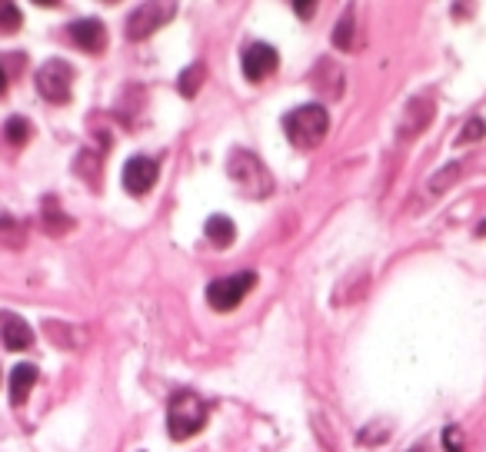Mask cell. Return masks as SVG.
<instances>
[{
    "mask_svg": "<svg viewBox=\"0 0 486 452\" xmlns=\"http://www.w3.org/2000/svg\"><path fill=\"white\" fill-rule=\"evenodd\" d=\"M226 176L234 180V186L247 200H267L273 193L270 170L263 166V160L253 150H243V147L230 150V157H226Z\"/></svg>",
    "mask_w": 486,
    "mask_h": 452,
    "instance_id": "cell-1",
    "label": "cell"
},
{
    "mask_svg": "<svg viewBox=\"0 0 486 452\" xmlns=\"http://www.w3.org/2000/svg\"><path fill=\"white\" fill-rule=\"evenodd\" d=\"M284 133L297 150H313L330 133V114L320 104H303L284 116Z\"/></svg>",
    "mask_w": 486,
    "mask_h": 452,
    "instance_id": "cell-2",
    "label": "cell"
},
{
    "mask_svg": "<svg viewBox=\"0 0 486 452\" xmlns=\"http://www.w3.org/2000/svg\"><path fill=\"white\" fill-rule=\"evenodd\" d=\"M207 426V403L193 389H177L166 403V430L170 439H190Z\"/></svg>",
    "mask_w": 486,
    "mask_h": 452,
    "instance_id": "cell-3",
    "label": "cell"
},
{
    "mask_svg": "<svg viewBox=\"0 0 486 452\" xmlns=\"http://www.w3.org/2000/svg\"><path fill=\"white\" fill-rule=\"evenodd\" d=\"M71 87H73V67L67 60H47L37 70V90L47 104H71Z\"/></svg>",
    "mask_w": 486,
    "mask_h": 452,
    "instance_id": "cell-4",
    "label": "cell"
},
{
    "mask_svg": "<svg viewBox=\"0 0 486 452\" xmlns=\"http://www.w3.org/2000/svg\"><path fill=\"white\" fill-rule=\"evenodd\" d=\"M253 286H257V273H237V277L214 279V283L207 286V303L214 306L217 313H230Z\"/></svg>",
    "mask_w": 486,
    "mask_h": 452,
    "instance_id": "cell-5",
    "label": "cell"
},
{
    "mask_svg": "<svg viewBox=\"0 0 486 452\" xmlns=\"http://www.w3.org/2000/svg\"><path fill=\"white\" fill-rule=\"evenodd\" d=\"M174 13V4H141L137 11L127 17V40H147L154 37Z\"/></svg>",
    "mask_w": 486,
    "mask_h": 452,
    "instance_id": "cell-6",
    "label": "cell"
},
{
    "mask_svg": "<svg viewBox=\"0 0 486 452\" xmlns=\"http://www.w3.org/2000/svg\"><path fill=\"white\" fill-rule=\"evenodd\" d=\"M67 37L83 54H104V47H107V27L97 17H81V21L67 23Z\"/></svg>",
    "mask_w": 486,
    "mask_h": 452,
    "instance_id": "cell-7",
    "label": "cell"
},
{
    "mask_svg": "<svg viewBox=\"0 0 486 452\" xmlns=\"http://www.w3.org/2000/svg\"><path fill=\"white\" fill-rule=\"evenodd\" d=\"M157 183V163L150 157H131L124 163V190L131 197H143L150 193Z\"/></svg>",
    "mask_w": 486,
    "mask_h": 452,
    "instance_id": "cell-8",
    "label": "cell"
},
{
    "mask_svg": "<svg viewBox=\"0 0 486 452\" xmlns=\"http://www.w3.org/2000/svg\"><path fill=\"white\" fill-rule=\"evenodd\" d=\"M280 67V54L270 44H250L243 50V77L250 83H260L263 77H270L273 70Z\"/></svg>",
    "mask_w": 486,
    "mask_h": 452,
    "instance_id": "cell-9",
    "label": "cell"
},
{
    "mask_svg": "<svg viewBox=\"0 0 486 452\" xmlns=\"http://www.w3.org/2000/svg\"><path fill=\"white\" fill-rule=\"evenodd\" d=\"M0 339H4V349H13L21 353L34 343V329L24 316H17L13 310H0Z\"/></svg>",
    "mask_w": 486,
    "mask_h": 452,
    "instance_id": "cell-10",
    "label": "cell"
},
{
    "mask_svg": "<svg viewBox=\"0 0 486 452\" xmlns=\"http://www.w3.org/2000/svg\"><path fill=\"white\" fill-rule=\"evenodd\" d=\"M433 114H437V104H433V97H414V100L404 107L400 133H404V137H416V133H420V130H423L430 120H433Z\"/></svg>",
    "mask_w": 486,
    "mask_h": 452,
    "instance_id": "cell-11",
    "label": "cell"
},
{
    "mask_svg": "<svg viewBox=\"0 0 486 452\" xmlns=\"http://www.w3.org/2000/svg\"><path fill=\"white\" fill-rule=\"evenodd\" d=\"M37 366L34 362H17L11 370V383H7V389H11V403L13 406H24L27 396H30V389H34L37 383Z\"/></svg>",
    "mask_w": 486,
    "mask_h": 452,
    "instance_id": "cell-12",
    "label": "cell"
},
{
    "mask_svg": "<svg viewBox=\"0 0 486 452\" xmlns=\"http://www.w3.org/2000/svg\"><path fill=\"white\" fill-rule=\"evenodd\" d=\"M203 233H207V240H210L217 250H226V246L237 240V226H234V220H230V217H224V213L210 217V220H207V226H203Z\"/></svg>",
    "mask_w": 486,
    "mask_h": 452,
    "instance_id": "cell-13",
    "label": "cell"
},
{
    "mask_svg": "<svg viewBox=\"0 0 486 452\" xmlns=\"http://www.w3.org/2000/svg\"><path fill=\"white\" fill-rule=\"evenodd\" d=\"M44 226H47V233H71L73 230V217H67L64 213V207H60L57 197H44Z\"/></svg>",
    "mask_w": 486,
    "mask_h": 452,
    "instance_id": "cell-14",
    "label": "cell"
},
{
    "mask_svg": "<svg viewBox=\"0 0 486 452\" xmlns=\"http://www.w3.org/2000/svg\"><path fill=\"white\" fill-rule=\"evenodd\" d=\"M73 174L87 180L90 190H100V153L97 150H83L77 153V160H73Z\"/></svg>",
    "mask_w": 486,
    "mask_h": 452,
    "instance_id": "cell-15",
    "label": "cell"
},
{
    "mask_svg": "<svg viewBox=\"0 0 486 452\" xmlns=\"http://www.w3.org/2000/svg\"><path fill=\"white\" fill-rule=\"evenodd\" d=\"M44 329L50 333V339H54V346H64V349H77L83 343V329H77V326H67V323H54V320H47L44 323Z\"/></svg>",
    "mask_w": 486,
    "mask_h": 452,
    "instance_id": "cell-16",
    "label": "cell"
},
{
    "mask_svg": "<svg viewBox=\"0 0 486 452\" xmlns=\"http://www.w3.org/2000/svg\"><path fill=\"white\" fill-rule=\"evenodd\" d=\"M203 81H207V67H203V64H193V67H187L183 73H180L177 90L183 93V97H197L200 87H203Z\"/></svg>",
    "mask_w": 486,
    "mask_h": 452,
    "instance_id": "cell-17",
    "label": "cell"
},
{
    "mask_svg": "<svg viewBox=\"0 0 486 452\" xmlns=\"http://www.w3.org/2000/svg\"><path fill=\"white\" fill-rule=\"evenodd\" d=\"M4 137H7V143H13V147H24L27 140H30V124H27L24 116H11V120L4 124Z\"/></svg>",
    "mask_w": 486,
    "mask_h": 452,
    "instance_id": "cell-18",
    "label": "cell"
},
{
    "mask_svg": "<svg viewBox=\"0 0 486 452\" xmlns=\"http://www.w3.org/2000/svg\"><path fill=\"white\" fill-rule=\"evenodd\" d=\"M483 133H486L483 116H470V120L463 124L460 133H456V147H466V143H473V140H483Z\"/></svg>",
    "mask_w": 486,
    "mask_h": 452,
    "instance_id": "cell-19",
    "label": "cell"
},
{
    "mask_svg": "<svg viewBox=\"0 0 486 452\" xmlns=\"http://www.w3.org/2000/svg\"><path fill=\"white\" fill-rule=\"evenodd\" d=\"M333 44L340 47V50H350L354 44V11H346L337 23V30H333Z\"/></svg>",
    "mask_w": 486,
    "mask_h": 452,
    "instance_id": "cell-20",
    "label": "cell"
},
{
    "mask_svg": "<svg viewBox=\"0 0 486 452\" xmlns=\"http://www.w3.org/2000/svg\"><path fill=\"white\" fill-rule=\"evenodd\" d=\"M0 240H4V243H11V246L24 243V230H21V223L13 220V217H7V213L0 217Z\"/></svg>",
    "mask_w": 486,
    "mask_h": 452,
    "instance_id": "cell-21",
    "label": "cell"
},
{
    "mask_svg": "<svg viewBox=\"0 0 486 452\" xmlns=\"http://www.w3.org/2000/svg\"><path fill=\"white\" fill-rule=\"evenodd\" d=\"M453 180H460V163H450L437 174V180H430V193H443Z\"/></svg>",
    "mask_w": 486,
    "mask_h": 452,
    "instance_id": "cell-22",
    "label": "cell"
},
{
    "mask_svg": "<svg viewBox=\"0 0 486 452\" xmlns=\"http://www.w3.org/2000/svg\"><path fill=\"white\" fill-rule=\"evenodd\" d=\"M21 27V11L13 4H0V34H13Z\"/></svg>",
    "mask_w": 486,
    "mask_h": 452,
    "instance_id": "cell-23",
    "label": "cell"
},
{
    "mask_svg": "<svg viewBox=\"0 0 486 452\" xmlns=\"http://www.w3.org/2000/svg\"><path fill=\"white\" fill-rule=\"evenodd\" d=\"M443 449H447V452H463V430H456V426H447V430H443Z\"/></svg>",
    "mask_w": 486,
    "mask_h": 452,
    "instance_id": "cell-24",
    "label": "cell"
},
{
    "mask_svg": "<svg viewBox=\"0 0 486 452\" xmlns=\"http://www.w3.org/2000/svg\"><path fill=\"white\" fill-rule=\"evenodd\" d=\"M294 11H297L303 21H310V17L317 13V4H303V0H297V4H294Z\"/></svg>",
    "mask_w": 486,
    "mask_h": 452,
    "instance_id": "cell-25",
    "label": "cell"
},
{
    "mask_svg": "<svg viewBox=\"0 0 486 452\" xmlns=\"http://www.w3.org/2000/svg\"><path fill=\"white\" fill-rule=\"evenodd\" d=\"M7 93V73H4V67H0V97Z\"/></svg>",
    "mask_w": 486,
    "mask_h": 452,
    "instance_id": "cell-26",
    "label": "cell"
},
{
    "mask_svg": "<svg viewBox=\"0 0 486 452\" xmlns=\"http://www.w3.org/2000/svg\"><path fill=\"white\" fill-rule=\"evenodd\" d=\"M476 233H480V236H486V220L480 223V226H476Z\"/></svg>",
    "mask_w": 486,
    "mask_h": 452,
    "instance_id": "cell-27",
    "label": "cell"
}]
</instances>
